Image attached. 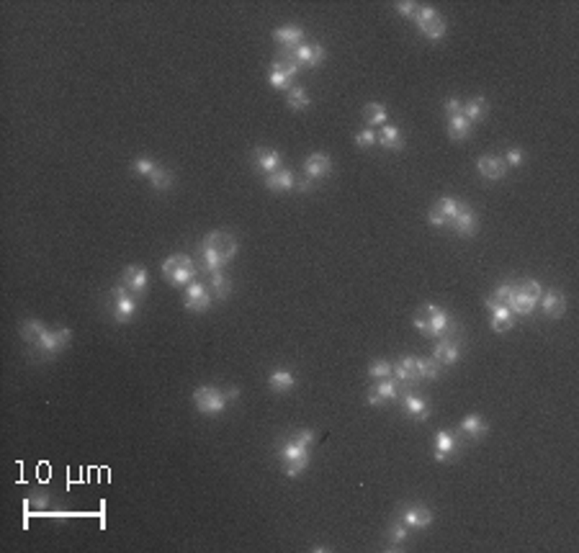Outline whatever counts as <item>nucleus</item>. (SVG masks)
Masks as SVG:
<instances>
[{"instance_id":"nucleus-14","label":"nucleus","mask_w":579,"mask_h":553,"mask_svg":"<svg viewBox=\"0 0 579 553\" xmlns=\"http://www.w3.org/2000/svg\"><path fill=\"white\" fill-rule=\"evenodd\" d=\"M291 57L296 60L299 67H317L324 62V47L322 44H299L296 49L289 51Z\"/></svg>"},{"instance_id":"nucleus-20","label":"nucleus","mask_w":579,"mask_h":553,"mask_svg":"<svg viewBox=\"0 0 579 553\" xmlns=\"http://www.w3.org/2000/svg\"><path fill=\"white\" fill-rule=\"evenodd\" d=\"M477 168L482 173V178L486 180H502L507 175V165H505V160L500 154H482Z\"/></svg>"},{"instance_id":"nucleus-40","label":"nucleus","mask_w":579,"mask_h":553,"mask_svg":"<svg viewBox=\"0 0 579 553\" xmlns=\"http://www.w3.org/2000/svg\"><path fill=\"white\" fill-rule=\"evenodd\" d=\"M368 376H371L374 381L394 378V376H392V363H389V360H383V358H376V360H371V366H368Z\"/></svg>"},{"instance_id":"nucleus-8","label":"nucleus","mask_w":579,"mask_h":553,"mask_svg":"<svg viewBox=\"0 0 579 553\" xmlns=\"http://www.w3.org/2000/svg\"><path fill=\"white\" fill-rule=\"evenodd\" d=\"M193 404L201 415H219L227 409L230 399H227V392L216 389V386H198L193 392Z\"/></svg>"},{"instance_id":"nucleus-24","label":"nucleus","mask_w":579,"mask_h":553,"mask_svg":"<svg viewBox=\"0 0 579 553\" xmlns=\"http://www.w3.org/2000/svg\"><path fill=\"white\" fill-rule=\"evenodd\" d=\"M402 409H404V415L412 419H427L430 417V404H427L425 396H420V394H402Z\"/></svg>"},{"instance_id":"nucleus-10","label":"nucleus","mask_w":579,"mask_h":553,"mask_svg":"<svg viewBox=\"0 0 579 553\" xmlns=\"http://www.w3.org/2000/svg\"><path fill=\"white\" fill-rule=\"evenodd\" d=\"M183 304H186L188 312H196V314H204L209 312L214 304V296L209 286L204 281H191L186 286V296H183Z\"/></svg>"},{"instance_id":"nucleus-36","label":"nucleus","mask_w":579,"mask_h":553,"mask_svg":"<svg viewBox=\"0 0 579 553\" xmlns=\"http://www.w3.org/2000/svg\"><path fill=\"white\" fill-rule=\"evenodd\" d=\"M271 72H278V75L294 80V77L299 75V65H296V60H294L291 54H281V57H276V60H273Z\"/></svg>"},{"instance_id":"nucleus-9","label":"nucleus","mask_w":579,"mask_h":553,"mask_svg":"<svg viewBox=\"0 0 579 553\" xmlns=\"http://www.w3.org/2000/svg\"><path fill=\"white\" fill-rule=\"evenodd\" d=\"M415 24H418L420 34L425 36V39H430V42L443 39L445 29H448V26H445V18L435 8H430V6H420L418 16H415Z\"/></svg>"},{"instance_id":"nucleus-15","label":"nucleus","mask_w":579,"mask_h":553,"mask_svg":"<svg viewBox=\"0 0 579 553\" xmlns=\"http://www.w3.org/2000/svg\"><path fill=\"white\" fill-rule=\"evenodd\" d=\"M433 358L441 363V366H453V363H459L461 360V345L456 337H451V335H445V337H441V340L435 342L433 348Z\"/></svg>"},{"instance_id":"nucleus-26","label":"nucleus","mask_w":579,"mask_h":553,"mask_svg":"<svg viewBox=\"0 0 579 553\" xmlns=\"http://www.w3.org/2000/svg\"><path fill=\"white\" fill-rule=\"evenodd\" d=\"M392 376L397 383H415L418 378V366H415V355H402L397 360V366H392Z\"/></svg>"},{"instance_id":"nucleus-5","label":"nucleus","mask_w":579,"mask_h":553,"mask_svg":"<svg viewBox=\"0 0 579 553\" xmlns=\"http://www.w3.org/2000/svg\"><path fill=\"white\" fill-rule=\"evenodd\" d=\"M196 263L193 257H188L186 253H175L162 263V275L173 283V286H188L191 281H196Z\"/></svg>"},{"instance_id":"nucleus-43","label":"nucleus","mask_w":579,"mask_h":553,"mask_svg":"<svg viewBox=\"0 0 579 553\" xmlns=\"http://www.w3.org/2000/svg\"><path fill=\"white\" fill-rule=\"evenodd\" d=\"M489 298H492L494 304H502V307H510L512 283H502V286H497V289H494V294H492Z\"/></svg>"},{"instance_id":"nucleus-29","label":"nucleus","mask_w":579,"mask_h":553,"mask_svg":"<svg viewBox=\"0 0 579 553\" xmlns=\"http://www.w3.org/2000/svg\"><path fill=\"white\" fill-rule=\"evenodd\" d=\"M209 291H212L214 298H219V301H224V298H230L232 294V281L224 275V271H214L209 273Z\"/></svg>"},{"instance_id":"nucleus-35","label":"nucleus","mask_w":579,"mask_h":553,"mask_svg":"<svg viewBox=\"0 0 579 553\" xmlns=\"http://www.w3.org/2000/svg\"><path fill=\"white\" fill-rule=\"evenodd\" d=\"M376 145H381L383 150H394V152H397V150H402V145H404V142H402L399 127H392V124H386V127L379 131V142H376Z\"/></svg>"},{"instance_id":"nucleus-47","label":"nucleus","mask_w":579,"mask_h":553,"mask_svg":"<svg viewBox=\"0 0 579 553\" xmlns=\"http://www.w3.org/2000/svg\"><path fill=\"white\" fill-rule=\"evenodd\" d=\"M418 3H412V0H404V3H397V6H394V10H397V13H399V16H404V18H415L418 16Z\"/></svg>"},{"instance_id":"nucleus-17","label":"nucleus","mask_w":579,"mask_h":553,"mask_svg":"<svg viewBox=\"0 0 579 553\" xmlns=\"http://www.w3.org/2000/svg\"><path fill=\"white\" fill-rule=\"evenodd\" d=\"M273 39L281 44V49L289 54L291 49H296L299 44L304 42V29L296 24H286V26H278L276 31H273Z\"/></svg>"},{"instance_id":"nucleus-27","label":"nucleus","mask_w":579,"mask_h":553,"mask_svg":"<svg viewBox=\"0 0 579 553\" xmlns=\"http://www.w3.org/2000/svg\"><path fill=\"white\" fill-rule=\"evenodd\" d=\"M265 186L271 188V191L283 193V191H291V188L296 186V175H294L289 168H278L276 173L265 175Z\"/></svg>"},{"instance_id":"nucleus-23","label":"nucleus","mask_w":579,"mask_h":553,"mask_svg":"<svg viewBox=\"0 0 579 553\" xmlns=\"http://www.w3.org/2000/svg\"><path fill=\"white\" fill-rule=\"evenodd\" d=\"M330 170H333V160H330L324 152H312L307 160H304V175L312 180L327 178Z\"/></svg>"},{"instance_id":"nucleus-31","label":"nucleus","mask_w":579,"mask_h":553,"mask_svg":"<svg viewBox=\"0 0 579 553\" xmlns=\"http://www.w3.org/2000/svg\"><path fill=\"white\" fill-rule=\"evenodd\" d=\"M489 113V103H486V98H471V101L463 103V109H461V116L466 121H482Z\"/></svg>"},{"instance_id":"nucleus-18","label":"nucleus","mask_w":579,"mask_h":553,"mask_svg":"<svg viewBox=\"0 0 579 553\" xmlns=\"http://www.w3.org/2000/svg\"><path fill=\"white\" fill-rule=\"evenodd\" d=\"M399 396V386H397V381L394 378H383V381H376V386L368 392V404L371 407H381L383 401H394Z\"/></svg>"},{"instance_id":"nucleus-12","label":"nucleus","mask_w":579,"mask_h":553,"mask_svg":"<svg viewBox=\"0 0 579 553\" xmlns=\"http://www.w3.org/2000/svg\"><path fill=\"white\" fill-rule=\"evenodd\" d=\"M121 283L139 298L145 296V291L150 289V275H147V271L142 265H127L124 273H121Z\"/></svg>"},{"instance_id":"nucleus-39","label":"nucleus","mask_w":579,"mask_h":553,"mask_svg":"<svg viewBox=\"0 0 579 553\" xmlns=\"http://www.w3.org/2000/svg\"><path fill=\"white\" fill-rule=\"evenodd\" d=\"M286 101H289V106L294 111H304L309 106V95H307V90L301 86H291L289 90H286Z\"/></svg>"},{"instance_id":"nucleus-28","label":"nucleus","mask_w":579,"mask_h":553,"mask_svg":"<svg viewBox=\"0 0 579 553\" xmlns=\"http://www.w3.org/2000/svg\"><path fill=\"white\" fill-rule=\"evenodd\" d=\"M461 433L466 435L468 440H479V438H484L486 435V422L482 415H466V417L461 419Z\"/></svg>"},{"instance_id":"nucleus-1","label":"nucleus","mask_w":579,"mask_h":553,"mask_svg":"<svg viewBox=\"0 0 579 553\" xmlns=\"http://www.w3.org/2000/svg\"><path fill=\"white\" fill-rule=\"evenodd\" d=\"M237 250H239V245H237V237H235V234H230V232H224V230L209 232V234L201 239V245H198V255H201L204 271L206 273L224 271V268L235 260Z\"/></svg>"},{"instance_id":"nucleus-30","label":"nucleus","mask_w":579,"mask_h":553,"mask_svg":"<svg viewBox=\"0 0 579 553\" xmlns=\"http://www.w3.org/2000/svg\"><path fill=\"white\" fill-rule=\"evenodd\" d=\"M407 536H409V528L402 522V520H394L392 525H389V530H386V551H399L402 543H407Z\"/></svg>"},{"instance_id":"nucleus-32","label":"nucleus","mask_w":579,"mask_h":553,"mask_svg":"<svg viewBox=\"0 0 579 553\" xmlns=\"http://www.w3.org/2000/svg\"><path fill=\"white\" fill-rule=\"evenodd\" d=\"M18 332H21V340H24L29 348H34L36 342H39V337L47 332V327H44L42 322H36V319H24L21 327H18Z\"/></svg>"},{"instance_id":"nucleus-13","label":"nucleus","mask_w":579,"mask_h":553,"mask_svg":"<svg viewBox=\"0 0 579 553\" xmlns=\"http://www.w3.org/2000/svg\"><path fill=\"white\" fill-rule=\"evenodd\" d=\"M451 230L456 232L459 237H471V234L479 230V219L471 206L459 204V211H456V216H453V221H451Z\"/></svg>"},{"instance_id":"nucleus-38","label":"nucleus","mask_w":579,"mask_h":553,"mask_svg":"<svg viewBox=\"0 0 579 553\" xmlns=\"http://www.w3.org/2000/svg\"><path fill=\"white\" fill-rule=\"evenodd\" d=\"M448 134H451V139H466L468 134H471V121H466L463 116H453V119H448Z\"/></svg>"},{"instance_id":"nucleus-2","label":"nucleus","mask_w":579,"mask_h":553,"mask_svg":"<svg viewBox=\"0 0 579 553\" xmlns=\"http://www.w3.org/2000/svg\"><path fill=\"white\" fill-rule=\"evenodd\" d=\"M412 324H415L425 337H433V340L445 337L453 327L451 314H448L443 307H438V304H425V307H420L418 312H415Z\"/></svg>"},{"instance_id":"nucleus-11","label":"nucleus","mask_w":579,"mask_h":553,"mask_svg":"<svg viewBox=\"0 0 579 553\" xmlns=\"http://www.w3.org/2000/svg\"><path fill=\"white\" fill-rule=\"evenodd\" d=\"M459 204L461 201H456V198L443 196L441 201H435V206L430 209V214H427V221H430L433 227H451L453 216L459 211Z\"/></svg>"},{"instance_id":"nucleus-19","label":"nucleus","mask_w":579,"mask_h":553,"mask_svg":"<svg viewBox=\"0 0 579 553\" xmlns=\"http://www.w3.org/2000/svg\"><path fill=\"white\" fill-rule=\"evenodd\" d=\"M486 309L492 312V319H489V327L494 332H507L515 324V314H512L510 307H502V304H494L492 298H484Z\"/></svg>"},{"instance_id":"nucleus-44","label":"nucleus","mask_w":579,"mask_h":553,"mask_svg":"<svg viewBox=\"0 0 579 553\" xmlns=\"http://www.w3.org/2000/svg\"><path fill=\"white\" fill-rule=\"evenodd\" d=\"M132 168H134L136 175H145V178H150L154 173V168H157V162L150 160V157H139V160L132 162Z\"/></svg>"},{"instance_id":"nucleus-42","label":"nucleus","mask_w":579,"mask_h":553,"mask_svg":"<svg viewBox=\"0 0 579 553\" xmlns=\"http://www.w3.org/2000/svg\"><path fill=\"white\" fill-rule=\"evenodd\" d=\"M376 142H379V134H376V131H374L371 127L360 129V131L356 134V145L360 147V150H366V147H374Z\"/></svg>"},{"instance_id":"nucleus-4","label":"nucleus","mask_w":579,"mask_h":553,"mask_svg":"<svg viewBox=\"0 0 579 553\" xmlns=\"http://www.w3.org/2000/svg\"><path fill=\"white\" fill-rule=\"evenodd\" d=\"M278 458H281L283 474L291 479H296V476H301L309 466V448H304V445L294 442L291 438H286V440L281 442V448H278Z\"/></svg>"},{"instance_id":"nucleus-7","label":"nucleus","mask_w":579,"mask_h":553,"mask_svg":"<svg viewBox=\"0 0 579 553\" xmlns=\"http://www.w3.org/2000/svg\"><path fill=\"white\" fill-rule=\"evenodd\" d=\"M70 340H72V332H70L68 327H60V330H47L42 337H39V342L31 348V353L39 355V358H54L57 353H62V350L68 348Z\"/></svg>"},{"instance_id":"nucleus-22","label":"nucleus","mask_w":579,"mask_h":553,"mask_svg":"<svg viewBox=\"0 0 579 553\" xmlns=\"http://www.w3.org/2000/svg\"><path fill=\"white\" fill-rule=\"evenodd\" d=\"M541 309H544V314L548 316V319H559V316H564V312H566V296L556 289L544 291V294H541Z\"/></svg>"},{"instance_id":"nucleus-25","label":"nucleus","mask_w":579,"mask_h":553,"mask_svg":"<svg viewBox=\"0 0 579 553\" xmlns=\"http://www.w3.org/2000/svg\"><path fill=\"white\" fill-rule=\"evenodd\" d=\"M253 160H255L257 170L265 173V175H271V173H276L281 168V152L271 150V147H255L253 150Z\"/></svg>"},{"instance_id":"nucleus-37","label":"nucleus","mask_w":579,"mask_h":553,"mask_svg":"<svg viewBox=\"0 0 579 553\" xmlns=\"http://www.w3.org/2000/svg\"><path fill=\"white\" fill-rule=\"evenodd\" d=\"M363 119H366V124L371 129L383 124L386 121V106L383 103H368L366 109H363Z\"/></svg>"},{"instance_id":"nucleus-6","label":"nucleus","mask_w":579,"mask_h":553,"mask_svg":"<svg viewBox=\"0 0 579 553\" xmlns=\"http://www.w3.org/2000/svg\"><path fill=\"white\" fill-rule=\"evenodd\" d=\"M136 296L132 294V291L121 283V286H113L111 291H109V312H111L113 322L119 324H127L134 319L136 314Z\"/></svg>"},{"instance_id":"nucleus-49","label":"nucleus","mask_w":579,"mask_h":553,"mask_svg":"<svg viewBox=\"0 0 579 553\" xmlns=\"http://www.w3.org/2000/svg\"><path fill=\"white\" fill-rule=\"evenodd\" d=\"M461 109H463V103H461L459 98H448V101H445V111H448V119H453V116H461Z\"/></svg>"},{"instance_id":"nucleus-21","label":"nucleus","mask_w":579,"mask_h":553,"mask_svg":"<svg viewBox=\"0 0 579 553\" xmlns=\"http://www.w3.org/2000/svg\"><path fill=\"white\" fill-rule=\"evenodd\" d=\"M402 522L409 530H425L433 522V512L427 510V507H422V504H412V507L402 510Z\"/></svg>"},{"instance_id":"nucleus-45","label":"nucleus","mask_w":579,"mask_h":553,"mask_svg":"<svg viewBox=\"0 0 579 553\" xmlns=\"http://www.w3.org/2000/svg\"><path fill=\"white\" fill-rule=\"evenodd\" d=\"M505 165H512V168H518V165H523V160H525V152L520 150V147H510L507 152H505Z\"/></svg>"},{"instance_id":"nucleus-48","label":"nucleus","mask_w":579,"mask_h":553,"mask_svg":"<svg viewBox=\"0 0 579 553\" xmlns=\"http://www.w3.org/2000/svg\"><path fill=\"white\" fill-rule=\"evenodd\" d=\"M268 83H271V88H276V90H289L291 88L289 77L278 75V72H271V70H268Z\"/></svg>"},{"instance_id":"nucleus-3","label":"nucleus","mask_w":579,"mask_h":553,"mask_svg":"<svg viewBox=\"0 0 579 553\" xmlns=\"http://www.w3.org/2000/svg\"><path fill=\"white\" fill-rule=\"evenodd\" d=\"M541 294H544V289H541V283L538 281L525 278V281H520L518 286L512 283V298H510L512 314L530 316L533 312H536L538 301H541Z\"/></svg>"},{"instance_id":"nucleus-50","label":"nucleus","mask_w":579,"mask_h":553,"mask_svg":"<svg viewBox=\"0 0 579 553\" xmlns=\"http://www.w3.org/2000/svg\"><path fill=\"white\" fill-rule=\"evenodd\" d=\"M312 186H315V180H312V178H307V175H304V178H299V175H296V186H294V188H296L299 193H307Z\"/></svg>"},{"instance_id":"nucleus-16","label":"nucleus","mask_w":579,"mask_h":553,"mask_svg":"<svg viewBox=\"0 0 579 553\" xmlns=\"http://www.w3.org/2000/svg\"><path fill=\"white\" fill-rule=\"evenodd\" d=\"M459 451V440H456V435L451 433V430H438L433 438V456L438 463H445V460L451 458L453 453Z\"/></svg>"},{"instance_id":"nucleus-33","label":"nucleus","mask_w":579,"mask_h":553,"mask_svg":"<svg viewBox=\"0 0 579 553\" xmlns=\"http://www.w3.org/2000/svg\"><path fill=\"white\" fill-rule=\"evenodd\" d=\"M415 366H418V378L420 381H435L443 366L435 360V358H415Z\"/></svg>"},{"instance_id":"nucleus-41","label":"nucleus","mask_w":579,"mask_h":553,"mask_svg":"<svg viewBox=\"0 0 579 553\" xmlns=\"http://www.w3.org/2000/svg\"><path fill=\"white\" fill-rule=\"evenodd\" d=\"M150 183H152L157 191H168V188L173 186V173L168 170V168L157 165V168H154V173L150 175Z\"/></svg>"},{"instance_id":"nucleus-46","label":"nucleus","mask_w":579,"mask_h":553,"mask_svg":"<svg viewBox=\"0 0 579 553\" xmlns=\"http://www.w3.org/2000/svg\"><path fill=\"white\" fill-rule=\"evenodd\" d=\"M289 438L294 442H299V445H304V448H312V442H315V433H312V430H296V433H291Z\"/></svg>"},{"instance_id":"nucleus-34","label":"nucleus","mask_w":579,"mask_h":553,"mask_svg":"<svg viewBox=\"0 0 579 553\" xmlns=\"http://www.w3.org/2000/svg\"><path fill=\"white\" fill-rule=\"evenodd\" d=\"M268 386H271L273 392L286 394L296 386V376L291 374V371H273V374L268 376Z\"/></svg>"}]
</instances>
